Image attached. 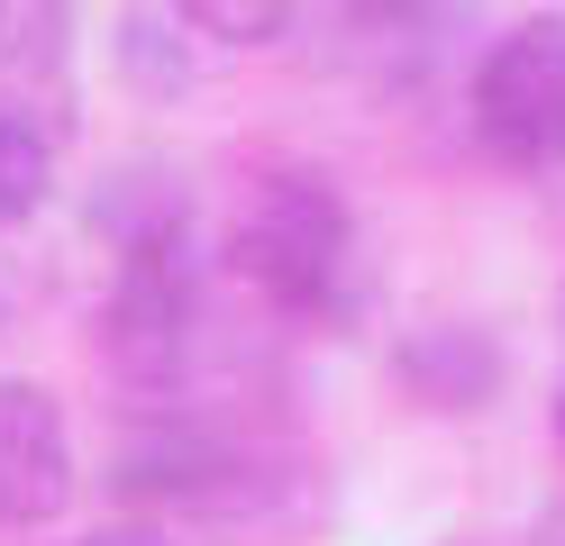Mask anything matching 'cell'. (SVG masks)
<instances>
[{"mask_svg": "<svg viewBox=\"0 0 565 546\" xmlns=\"http://www.w3.org/2000/svg\"><path fill=\"white\" fill-rule=\"evenodd\" d=\"M74 10L64 0H0V119L74 137Z\"/></svg>", "mask_w": 565, "mask_h": 546, "instance_id": "5b68a950", "label": "cell"}, {"mask_svg": "<svg viewBox=\"0 0 565 546\" xmlns=\"http://www.w3.org/2000/svg\"><path fill=\"white\" fill-rule=\"evenodd\" d=\"M402 383L429 400V410H483L492 392H502V346L475 338V328H419V338H402Z\"/></svg>", "mask_w": 565, "mask_h": 546, "instance_id": "52a82bcc", "label": "cell"}, {"mask_svg": "<svg viewBox=\"0 0 565 546\" xmlns=\"http://www.w3.org/2000/svg\"><path fill=\"white\" fill-rule=\"evenodd\" d=\"M475 146L502 173H556L565 164V19H520L483 46L466 92Z\"/></svg>", "mask_w": 565, "mask_h": 546, "instance_id": "277c9868", "label": "cell"}, {"mask_svg": "<svg viewBox=\"0 0 565 546\" xmlns=\"http://www.w3.org/2000/svg\"><path fill=\"white\" fill-rule=\"evenodd\" d=\"M55 192V137L0 119V228H19V218H38V201Z\"/></svg>", "mask_w": 565, "mask_h": 546, "instance_id": "ba28073f", "label": "cell"}, {"mask_svg": "<svg viewBox=\"0 0 565 546\" xmlns=\"http://www.w3.org/2000/svg\"><path fill=\"white\" fill-rule=\"evenodd\" d=\"M74 546H173V537L147 528V520H128V528H92V537H74Z\"/></svg>", "mask_w": 565, "mask_h": 546, "instance_id": "9c48e42d", "label": "cell"}, {"mask_svg": "<svg viewBox=\"0 0 565 546\" xmlns=\"http://www.w3.org/2000/svg\"><path fill=\"white\" fill-rule=\"evenodd\" d=\"M556 447H565V383H556Z\"/></svg>", "mask_w": 565, "mask_h": 546, "instance_id": "8fae6325", "label": "cell"}, {"mask_svg": "<svg viewBox=\"0 0 565 546\" xmlns=\"http://www.w3.org/2000/svg\"><path fill=\"white\" fill-rule=\"evenodd\" d=\"M74 501V428H64L55 392L0 383V537L46 528Z\"/></svg>", "mask_w": 565, "mask_h": 546, "instance_id": "8992f818", "label": "cell"}, {"mask_svg": "<svg viewBox=\"0 0 565 546\" xmlns=\"http://www.w3.org/2000/svg\"><path fill=\"white\" fill-rule=\"evenodd\" d=\"M356 10H383V19H402V10H438V0H356Z\"/></svg>", "mask_w": 565, "mask_h": 546, "instance_id": "30bf717a", "label": "cell"}, {"mask_svg": "<svg viewBox=\"0 0 565 546\" xmlns=\"http://www.w3.org/2000/svg\"><path fill=\"white\" fill-rule=\"evenodd\" d=\"M228 265L274 319L301 328H347L365 310V246H356V210L329 173L282 164L228 218Z\"/></svg>", "mask_w": 565, "mask_h": 546, "instance_id": "6da1fadb", "label": "cell"}, {"mask_svg": "<svg viewBox=\"0 0 565 546\" xmlns=\"http://www.w3.org/2000/svg\"><path fill=\"white\" fill-rule=\"evenodd\" d=\"M119 492L164 510V520H183V528L237 537V546L292 537L310 520V501H292V473H282L265 447H237V437L201 428V419H164L147 437H128Z\"/></svg>", "mask_w": 565, "mask_h": 546, "instance_id": "7a4b0ae2", "label": "cell"}, {"mask_svg": "<svg viewBox=\"0 0 565 546\" xmlns=\"http://www.w3.org/2000/svg\"><path fill=\"white\" fill-rule=\"evenodd\" d=\"M201 346V265H192V228L173 237H137L119 246L110 301H100V355L119 364V383L137 392H173Z\"/></svg>", "mask_w": 565, "mask_h": 546, "instance_id": "3957f363", "label": "cell"}]
</instances>
